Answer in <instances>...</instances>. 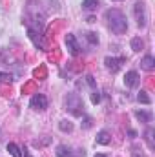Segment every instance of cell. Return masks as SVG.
Instances as JSON below:
<instances>
[{
  "instance_id": "1",
  "label": "cell",
  "mask_w": 155,
  "mask_h": 157,
  "mask_svg": "<svg viewBox=\"0 0 155 157\" xmlns=\"http://www.w3.org/2000/svg\"><path fill=\"white\" fill-rule=\"evenodd\" d=\"M106 20H108L110 29L115 35H122V33L128 31V20H126V17H124L122 11H119V9H108L106 11Z\"/></svg>"
},
{
  "instance_id": "2",
  "label": "cell",
  "mask_w": 155,
  "mask_h": 157,
  "mask_svg": "<svg viewBox=\"0 0 155 157\" xmlns=\"http://www.w3.org/2000/svg\"><path fill=\"white\" fill-rule=\"evenodd\" d=\"M64 106L70 113H73L75 117L84 115V104H82V99L78 97L77 93H68L64 97Z\"/></svg>"
},
{
  "instance_id": "3",
  "label": "cell",
  "mask_w": 155,
  "mask_h": 157,
  "mask_svg": "<svg viewBox=\"0 0 155 157\" xmlns=\"http://www.w3.org/2000/svg\"><path fill=\"white\" fill-rule=\"evenodd\" d=\"M133 13H135L137 26H139V28H146L148 15H146V6H144V2H137V4H135V7H133Z\"/></svg>"
},
{
  "instance_id": "4",
  "label": "cell",
  "mask_w": 155,
  "mask_h": 157,
  "mask_svg": "<svg viewBox=\"0 0 155 157\" xmlns=\"http://www.w3.org/2000/svg\"><path fill=\"white\" fill-rule=\"evenodd\" d=\"M28 37L31 39L33 46L39 48V49H44L46 44H44V37H42V29L40 28H28Z\"/></svg>"
},
{
  "instance_id": "5",
  "label": "cell",
  "mask_w": 155,
  "mask_h": 157,
  "mask_svg": "<svg viewBox=\"0 0 155 157\" xmlns=\"http://www.w3.org/2000/svg\"><path fill=\"white\" fill-rule=\"evenodd\" d=\"M124 62H126L124 57H106V59H104V64H106V68H108L112 73L120 71V68H122Z\"/></svg>"
},
{
  "instance_id": "6",
  "label": "cell",
  "mask_w": 155,
  "mask_h": 157,
  "mask_svg": "<svg viewBox=\"0 0 155 157\" xmlns=\"http://www.w3.org/2000/svg\"><path fill=\"white\" fill-rule=\"evenodd\" d=\"M75 150L71 146H66V144H59L57 146V157H84L86 152L84 150H77V154H73Z\"/></svg>"
},
{
  "instance_id": "7",
  "label": "cell",
  "mask_w": 155,
  "mask_h": 157,
  "mask_svg": "<svg viewBox=\"0 0 155 157\" xmlns=\"http://www.w3.org/2000/svg\"><path fill=\"white\" fill-rule=\"evenodd\" d=\"M29 106L33 108V110H46L47 108V97L46 95H42V93H35L33 97H31V101H29Z\"/></svg>"
},
{
  "instance_id": "8",
  "label": "cell",
  "mask_w": 155,
  "mask_h": 157,
  "mask_svg": "<svg viewBox=\"0 0 155 157\" xmlns=\"http://www.w3.org/2000/svg\"><path fill=\"white\" fill-rule=\"evenodd\" d=\"M66 46H68V51H70V55L77 57L78 53H80L78 42H77V39H75V35H73V33H68V35H66Z\"/></svg>"
},
{
  "instance_id": "9",
  "label": "cell",
  "mask_w": 155,
  "mask_h": 157,
  "mask_svg": "<svg viewBox=\"0 0 155 157\" xmlns=\"http://www.w3.org/2000/svg\"><path fill=\"white\" fill-rule=\"evenodd\" d=\"M139 80H141V78H139V73L131 70V71L126 73V77H124V84H126V88H135V86L139 84Z\"/></svg>"
},
{
  "instance_id": "10",
  "label": "cell",
  "mask_w": 155,
  "mask_h": 157,
  "mask_svg": "<svg viewBox=\"0 0 155 157\" xmlns=\"http://www.w3.org/2000/svg\"><path fill=\"white\" fill-rule=\"evenodd\" d=\"M112 143V135L108 130H100L97 133V144H110Z\"/></svg>"
},
{
  "instance_id": "11",
  "label": "cell",
  "mask_w": 155,
  "mask_h": 157,
  "mask_svg": "<svg viewBox=\"0 0 155 157\" xmlns=\"http://www.w3.org/2000/svg\"><path fill=\"white\" fill-rule=\"evenodd\" d=\"M141 68L146 70V71H152V70L155 68V59L152 57V55H146V57L141 60Z\"/></svg>"
},
{
  "instance_id": "12",
  "label": "cell",
  "mask_w": 155,
  "mask_h": 157,
  "mask_svg": "<svg viewBox=\"0 0 155 157\" xmlns=\"http://www.w3.org/2000/svg\"><path fill=\"white\" fill-rule=\"evenodd\" d=\"M100 6V0H84L82 2V9L84 11H95Z\"/></svg>"
},
{
  "instance_id": "13",
  "label": "cell",
  "mask_w": 155,
  "mask_h": 157,
  "mask_svg": "<svg viewBox=\"0 0 155 157\" xmlns=\"http://www.w3.org/2000/svg\"><path fill=\"white\" fill-rule=\"evenodd\" d=\"M135 117L139 119L141 122H152V117H153V115H152L150 112H142V110H137V112H135Z\"/></svg>"
},
{
  "instance_id": "14",
  "label": "cell",
  "mask_w": 155,
  "mask_h": 157,
  "mask_svg": "<svg viewBox=\"0 0 155 157\" xmlns=\"http://www.w3.org/2000/svg\"><path fill=\"white\" fill-rule=\"evenodd\" d=\"M144 137H146L148 148H150V150H153V148H155V143H153V128H152V126H148V128H146V133H144Z\"/></svg>"
},
{
  "instance_id": "15",
  "label": "cell",
  "mask_w": 155,
  "mask_h": 157,
  "mask_svg": "<svg viewBox=\"0 0 155 157\" xmlns=\"http://www.w3.org/2000/svg\"><path fill=\"white\" fill-rule=\"evenodd\" d=\"M7 152L13 157H22V148H20L18 144H15V143H9V144H7Z\"/></svg>"
},
{
  "instance_id": "16",
  "label": "cell",
  "mask_w": 155,
  "mask_h": 157,
  "mask_svg": "<svg viewBox=\"0 0 155 157\" xmlns=\"http://www.w3.org/2000/svg\"><path fill=\"white\" fill-rule=\"evenodd\" d=\"M86 40L89 42V46H99V35L95 31H88L86 33Z\"/></svg>"
},
{
  "instance_id": "17",
  "label": "cell",
  "mask_w": 155,
  "mask_h": 157,
  "mask_svg": "<svg viewBox=\"0 0 155 157\" xmlns=\"http://www.w3.org/2000/svg\"><path fill=\"white\" fill-rule=\"evenodd\" d=\"M137 101H139L141 104H152V99H150V95H148L146 91H139V95H137Z\"/></svg>"
},
{
  "instance_id": "18",
  "label": "cell",
  "mask_w": 155,
  "mask_h": 157,
  "mask_svg": "<svg viewBox=\"0 0 155 157\" xmlns=\"http://www.w3.org/2000/svg\"><path fill=\"white\" fill-rule=\"evenodd\" d=\"M144 48V42L139 39V37H135V39H131V49L133 51H141Z\"/></svg>"
},
{
  "instance_id": "19",
  "label": "cell",
  "mask_w": 155,
  "mask_h": 157,
  "mask_svg": "<svg viewBox=\"0 0 155 157\" xmlns=\"http://www.w3.org/2000/svg\"><path fill=\"white\" fill-rule=\"evenodd\" d=\"M59 128H60V132H73V124L70 121H66V119L59 122Z\"/></svg>"
},
{
  "instance_id": "20",
  "label": "cell",
  "mask_w": 155,
  "mask_h": 157,
  "mask_svg": "<svg viewBox=\"0 0 155 157\" xmlns=\"http://www.w3.org/2000/svg\"><path fill=\"white\" fill-rule=\"evenodd\" d=\"M91 102L93 104H99L100 102V91H99V88L97 90H91Z\"/></svg>"
},
{
  "instance_id": "21",
  "label": "cell",
  "mask_w": 155,
  "mask_h": 157,
  "mask_svg": "<svg viewBox=\"0 0 155 157\" xmlns=\"http://www.w3.org/2000/svg\"><path fill=\"white\" fill-rule=\"evenodd\" d=\"M86 82H88V86H89L91 90H97V82H95L93 75H86Z\"/></svg>"
},
{
  "instance_id": "22",
  "label": "cell",
  "mask_w": 155,
  "mask_h": 157,
  "mask_svg": "<svg viewBox=\"0 0 155 157\" xmlns=\"http://www.w3.org/2000/svg\"><path fill=\"white\" fill-rule=\"evenodd\" d=\"M131 157H144V154H142V150H141V148L133 146V148H131Z\"/></svg>"
},
{
  "instance_id": "23",
  "label": "cell",
  "mask_w": 155,
  "mask_h": 157,
  "mask_svg": "<svg viewBox=\"0 0 155 157\" xmlns=\"http://www.w3.org/2000/svg\"><path fill=\"white\" fill-rule=\"evenodd\" d=\"M11 75H9V73H2V71H0V82H11Z\"/></svg>"
},
{
  "instance_id": "24",
  "label": "cell",
  "mask_w": 155,
  "mask_h": 157,
  "mask_svg": "<svg viewBox=\"0 0 155 157\" xmlns=\"http://www.w3.org/2000/svg\"><path fill=\"white\" fill-rule=\"evenodd\" d=\"M89 126H91V119L86 115V117H84V128H89Z\"/></svg>"
},
{
  "instance_id": "25",
  "label": "cell",
  "mask_w": 155,
  "mask_h": 157,
  "mask_svg": "<svg viewBox=\"0 0 155 157\" xmlns=\"http://www.w3.org/2000/svg\"><path fill=\"white\" fill-rule=\"evenodd\" d=\"M128 135H130L131 139H135V137H137V132H135V130H128Z\"/></svg>"
},
{
  "instance_id": "26",
  "label": "cell",
  "mask_w": 155,
  "mask_h": 157,
  "mask_svg": "<svg viewBox=\"0 0 155 157\" xmlns=\"http://www.w3.org/2000/svg\"><path fill=\"white\" fill-rule=\"evenodd\" d=\"M22 152H24V154H22V157H33L31 154H29V152H28V150H26V146L22 148Z\"/></svg>"
},
{
  "instance_id": "27",
  "label": "cell",
  "mask_w": 155,
  "mask_h": 157,
  "mask_svg": "<svg viewBox=\"0 0 155 157\" xmlns=\"http://www.w3.org/2000/svg\"><path fill=\"white\" fill-rule=\"evenodd\" d=\"M95 157H108V155H104V154H97Z\"/></svg>"
},
{
  "instance_id": "28",
  "label": "cell",
  "mask_w": 155,
  "mask_h": 157,
  "mask_svg": "<svg viewBox=\"0 0 155 157\" xmlns=\"http://www.w3.org/2000/svg\"><path fill=\"white\" fill-rule=\"evenodd\" d=\"M113 2H122V0H113Z\"/></svg>"
}]
</instances>
